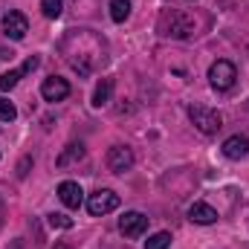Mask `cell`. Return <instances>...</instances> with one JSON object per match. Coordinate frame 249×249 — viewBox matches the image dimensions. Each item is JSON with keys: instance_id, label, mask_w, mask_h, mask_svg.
Segmentation results:
<instances>
[{"instance_id": "1", "label": "cell", "mask_w": 249, "mask_h": 249, "mask_svg": "<svg viewBox=\"0 0 249 249\" xmlns=\"http://www.w3.org/2000/svg\"><path fill=\"white\" fill-rule=\"evenodd\" d=\"M194 29H197L194 18L186 15V12H180V9H168V12L160 18V32H162L165 38H191Z\"/></svg>"}, {"instance_id": "2", "label": "cell", "mask_w": 249, "mask_h": 249, "mask_svg": "<svg viewBox=\"0 0 249 249\" xmlns=\"http://www.w3.org/2000/svg\"><path fill=\"white\" fill-rule=\"evenodd\" d=\"M188 119L194 122V127H197L200 133H206V136H212V133H217V130L223 127V116H220L217 110L203 107V105H191V107H188Z\"/></svg>"}, {"instance_id": "3", "label": "cell", "mask_w": 249, "mask_h": 249, "mask_svg": "<svg viewBox=\"0 0 249 249\" xmlns=\"http://www.w3.org/2000/svg\"><path fill=\"white\" fill-rule=\"evenodd\" d=\"M116 209H119V194L110 191V188H102V191L90 194V200H87V212H90L93 217L110 214V212H116Z\"/></svg>"}, {"instance_id": "4", "label": "cell", "mask_w": 249, "mask_h": 249, "mask_svg": "<svg viewBox=\"0 0 249 249\" xmlns=\"http://www.w3.org/2000/svg\"><path fill=\"white\" fill-rule=\"evenodd\" d=\"M235 78H238V70H235V64L232 61H214L209 67V81H212V87L214 90H229L232 84H235Z\"/></svg>"}, {"instance_id": "5", "label": "cell", "mask_w": 249, "mask_h": 249, "mask_svg": "<svg viewBox=\"0 0 249 249\" xmlns=\"http://www.w3.org/2000/svg\"><path fill=\"white\" fill-rule=\"evenodd\" d=\"M3 32L12 38V41H23L26 32H29V20L23 12H6L3 15Z\"/></svg>"}, {"instance_id": "6", "label": "cell", "mask_w": 249, "mask_h": 249, "mask_svg": "<svg viewBox=\"0 0 249 249\" xmlns=\"http://www.w3.org/2000/svg\"><path fill=\"white\" fill-rule=\"evenodd\" d=\"M130 165H133V151H130L127 145H113V148L107 151V168H110L113 174H124Z\"/></svg>"}, {"instance_id": "7", "label": "cell", "mask_w": 249, "mask_h": 249, "mask_svg": "<svg viewBox=\"0 0 249 249\" xmlns=\"http://www.w3.org/2000/svg\"><path fill=\"white\" fill-rule=\"evenodd\" d=\"M119 229H122V235H127V238H139L148 229V217L142 212H124L122 220H119Z\"/></svg>"}, {"instance_id": "8", "label": "cell", "mask_w": 249, "mask_h": 249, "mask_svg": "<svg viewBox=\"0 0 249 249\" xmlns=\"http://www.w3.org/2000/svg\"><path fill=\"white\" fill-rule=\"evenodd\" d=\"M41 96H44L47 102H64V99L70 96V84H67V78H58V75L44 78V84H41Z\"/></svg>"}, {"instance_id": "9", "label": "cell", "mask_w": 249, "mask_h": 249, "mask_svg": "<svg viewBox=\"0 0 249 249\" xmlns=\"http://www.w3.org/2000/svg\"><path fill=\"white\" fill-rule=\"evenodd\" d=\"M58 197H61V203L67 209H81V203H84V191L72 180H64L61 186H58Z\"/></svg>"}, {"instance_id": "10", "label": "cell", "mask_w": 249, "mask_h": 249, "mask_svg": "<svg viewBox=\"0 0 249 249\" xmlns=\"http://www.w3.org/2000/svg\"><path fill=\"white\" fill-rule=\"evenodd\" d=\"M247 154H249V136L235 133V136H229V139L223 142V157H229V160H244Z\"/></svg>"}, {"instance_id": "11", "label": "cell", "mask_w": 249, "mask_h": 249, "mask_svg": "<svg viewBox=\"0 0 249 249\" xmlns=\"http://www.w3.org/2000/svg\"><path fill=\"white\" fill-rule=\"evenodd\" d=\"M188 220L200 223V226H209V223H217V212L209 206V203H194L188 209Z\"/></svg>"}, {"instance_id": "12", "label": "cell", "mask_w": 249, "mask_h": 249, "mask_svg": "<svg viewBox=\"0 0 249 249\" xmlns=\"http://www.w3.org/2000/svg\"><path fill=\"white\" fill-rule=\"evenodd\" d=\"M81 157H84V145H81V142H70L61 154H58V160H55V162H58V168H67L70 162H78Z\"/></svg>"}, {"instance_id": "13", "label": "cell", "mask_w": 249, "mask_h": 249, "mask_svg": "<svg viewBox=\"0 0 249 249\" xmlns=\"http://www.w3.org/2000/svg\"><path fill=\"white\" fill-rule=\"evenodd\" d=\"M110 93H113V81L110 78H102L99 87H96V93H93V107H105L110 102Z\"/></svg>"}, {"instance_id": "14", "label": "cell", "mask_w": 249, "mask_h": 249, "mask_svg": "<svg viewBox=\"0 0 249 249\" xmlns=\"http://www.w3.org/2000/svg\"><path fill=\"white\" fill-rule=\"evenodd\" d=\"M127 15H130V0H110V18L116 23L127 20Z\"/></svg>"}, {"instance_id": "15", "label": "cell", "mask_w": 249, "mask_h": 249, "mask_svg": "<svg viewBox=\"0 0 249 249\" xmlns=\"http://www.w3.org/2000/svg\"><path fill=\"white\" fill-rule=\"evenodd\" d=\"M20 78H23V70H9V72H3V75H0V90H3V93H9Z\"/></svg>"}, {"instance_id": "16", "label": "cell", "mask_w": 249, "mask_h": 249, "mask_svg": "<svg viewBox=\"0 0 249 249\" xmlns=\"http://www.w3.org/2000/svg\"><path fill=\"white\" fill-rule=\"evenodd\" d=\"M171 247V235L168 232H157L145 241V249H168Z\"/></svg>"}, {"instance_id": "17", "label": "cell", "mask_w": 249, "mask_h": 249, "mask_svg": "<svg viewBox=\"0 0 249 249\" xmlns=\"http://www.w3.org/2000/svg\"><path fill=\"white\" fill-rule=\"evenodd\" d=\"M61 9H64V0H41V12L47 18H58Z\"/></svg>"}, {"instance_id": "18", "label": "cell", "mask_w": 249, "mask_h": 249, "mask_svg": "<svg viewBox=\"0 0 249 249\" xmlns=\"http://www.w3.org/2000/svg\"><path fill=\"white\" fill-rule=\"evenodd\" d=\"M50 226L53 229H72V217H67L61 212H53L50 214Z\"/></svg>"}, {"instance_id": "19", "label": "cell", "mask_w": 249, "mask_h": 249, "mask_svg": "<svg viewBox=\"0 0 249 249\" xmlns=\"http://www.w3.org/2000/svg\"><path fill=\"white\" fill-rule=\"evenodd\" d=\"M15 119H18L15 105H12V102H6V99H0V122H15Z\"/></svg>"}, {"instance_id": "20", "label": "cell", "mask_w": 249, "mask_h": 249, "mask_svg": "<svg viewBox=\"0 0 249 249\" xmlns=\"http://www.w3.org/2000/svg\"><path fill=\"white\" fill-rule=\"evenodd\" d=\"M38 64H41V58H38V55H29V58H26V64L20 67V70H23V75H26V72H32V70H38Z\"/></svg>"}, {"instance_id": "21", "label": "cell", "mask_w": 249, "mask_h": 249, "mask_svg": "<svg viewBox=\"0 0 249 249\" xmlns=\"http://www.w3.org/2000/svg\"><path fill=\"white\" fill-rule=\"evenodd\" d=\"M26 168H29V160H23V162H20V168H18V174L23 177V174H26Z\"/></svg>"}, {"instance_id": "22", "label": "cell", "mask_w": 249, "mask_h": 249, "mask_svg": "<svg viewBox=\"0 0 249 249\" xmlns=\"http://www.w3.org/2000/svg\"><path fill=\"white\" fill-rule=\"evenodd\" d=\"M55 249H70V247H67V244H55Z\"/></svg>"}]
</instances>
